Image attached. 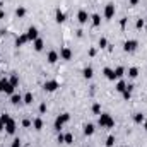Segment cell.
Masks as SVG:
<instances>
[{
  "label": "cell",
  "mask_w": 147,
  "mask_h": 147,
  "mask_svg": "<svg viewBox=\"0 0 147 147\" xmlns=\"http://www.w3.org/2000/svg\"><path fill=\"white\" fill-rule=\"evenodd\" d=\"M33 46H34V50H36V51H41V50H43V46H45V43H43V39H41V38H38V39H34V41H33Z\"/></svg>",
  "instance_id": "4fadbf2b"
},
{
  "label": "cell",
  "mask_w": 147,
  "mask_h": 147,
  "mask_svg": "<svg viewBox=\"0 0 147 147\" xmlns=\"http://www.w3.org/2000/svg\"><path fill=\"white\" fill-rule=\"evenodd\" d=\"M0 118H2V122H3V125H5V123H9V122H10V120H12V118H10V116H9V115H2V116H0Z\"/></svg>",
  "instance_id": "836d02e7"
},
{
  "label": "cell",
  "mask_w": 147,
  "mask_h": 147,
  "mask_svg": "<svg viewBox=\"0 0 147 147\" xmlns=\"http://www.w3.org/2000/svg\"><path fill=\"white\" fill-rule=\"evenodd\" d=\"M46 111V103H41L39 104V113H45Z\"/></svg>",
  "instance_id": "8d00e7d4"
},
{
  "label": "cell",
  "mask_w": 147,
  "mask_h": 147,
  "mask_svg": "<svg viewBox=\"0 0 147 147\" xmlns=\"http://www.w3.org/2000/svg\"><path fill=\"white\" fill-rule=\"evenodd\" d=\"M77 19H79V22L80 24H86L91 17H89V14L86 12V10H79V14H77Z\"/></svg>",
  "instance_id": "ba28073f"
},
{
  "label": "cell",
  "mask_w": 147,
  "mask_h": 147,
  "mask_svg": "<svg viewBox=\"0 0 147 147\" xmlns=\"http://www.w3.org/2000/svg\"><path fill=\"white\" fill-rule=\"evenodd\" d=\"M15 15H17V17H24V15H26V9H24V7H17V9H15Z\"/></svg>",
  "instance_id": "cb8c5ba5"
},
{
  "label": "cell",
  "mask_w": 147,
  "mask_h": 147,
  "mask_svg": "<svg viewBox=\"0 0 147 147\" xmlns=\"http://www.w3.org/2000/svg\"><path fill=\"white\" fill-rule=\"evenodd\" d=\"M74 142V135L72 134H65V144H72Z\"/></svg>",
  "instance_id": "1f68e13d"
},
{
  "label": "cell",
  "mask_w": 147,
  "mask_h": 147,
  "mask_svg": "<svg viewBox=\"0 0 147 147\" xmlns=\"http://www.w3.org/2000/svg\"><path fill=\"white\" fill-rule=\"evenodd\" d=\"M57 140H58L60 144H65V135H63V134H58V137H57Z\"/></svg>",
  "instance_id": "e575fe53"
},
{
  "label": "cell",
  "mask_w": 147,
  "mask_h": 147,
  "mask_svg": "<svg viewBox=\"0 0 147 147\" xmlns=\"http://www.w3.org/2000/svg\"><path fill=\"white\" fill-rule=\"evenodd\" d=\"M146 33H147V26H146Z\"/></svg>",
  "instance_id": "bcb514c9"
},
{
  "label": "cell",
  "mask_w": 147,
  "mask_h": 147,
  "mask_svg": "<svg viewBox=\"0 0 147 147\" xmlns=\"http://www.w3.org/2000/svg\"><path fill=\"white\" fill-rule=\"evenodd\" d=\"M134 122H135V123H142V122H144V115H142V113H135V115H134Z\"/></svg>",
  "instance_id": "484cf974"
},
{
  "label": "cell",
  "mask_w": 147,
  "mask_h": 147,
  "mask_svg": "<svg viewBox=\"0 0 147 147\" xmlns=\"http://www.w3.org/2000/svg\"><path fill=\"white\" fill-rule=\"evenodd\" d=\"M29 39H27V34H19L17 38H15V46H22V45H26Z\"/></svg>",
  "instance_id": "9c48e42d"
},
{
  "label": "cell",
  "mask_w": 147,
  "mask_h": 147,
  "mask_svg": "<svg viewBox=\"0 0 147 147\" xmlns=\"http://www.w3.org/2000/svg\"><path fill=\"white\" fill-rule=\"evenodd\" d=\"M22 101H24L26 104H31V103H33V94H31V92H26V96L22 98Z\"/></svg>",
  "instance_id": "d4e9b609"
},
{
  "label": "cell",
  "mask_w": 147,
  "mask_h": 147,
  "mask_svg": "<svg viewBox=\"0 0 147 147\" xmlns=\"http://www.w3.org/2000/svg\"><path fill=\"white\" fill-rule=\"evenodd\" d=\"M70 120V115L69 113H62V115H58L57 116V120H55V130H62V127H63V123H67Z\"/></svg>",
  "instance_id": "3957f363"
},
{
  "label": "cell",
  "mask_w": 147,
  "mask_h": 147,
  "mask_svg": "<svg viewBox=\"0 0 147 147\" xmlns=\"http://www.w3.org/2000/svg\"><path fill=\"white\" fill-rule=\"evenodd\" d=\"M5 128V125H3V122H2V118H0V130H3Z\"/></svg>",
  "instance_id": "ee69618b"
},
{
  "label": "cell",
  "mask_w": 147,
  "mask_h": 147,
  "mask_svg": "<svg viewBox=\"0 0 147 147\" xmlns=\"http://www.w3.org/2000/svg\"><path fill=\"white\" fill-rule=\"evenodd\" d=\"M5 132L10 134V135L15 134V122H14V120H10L9 123H5Z\"/></svg>",
  "instance_id": "8fae6325"
},
{
  "label": "cell",
  "mask_w": 147,
  "mask_h": 147,
  "mask_svg": "<svg viewBox=\"0 0 147 147\" xmlns=\"http://www.w3.org/2000/svg\"><path fill=\"white\" fill-rule=\"evenodd\" d=\"M91 21H92L94 26H99V24H101V15H99V14H92V15H91Z\"/></svg>",
  "instance_id": "ffe728a7"
},
{
  "label": "cell",
  "mask_w": 147,
  "mask_h": 147,
  "mask_svg": "<svg viewBox=\"0 0 147 147\" xmlns=\"http://www.w3.org/2000/svg\"><path fill=\"white\" fill-rule=\"evenodd\" d=\"M123 74H125V69H123V67H116V69H115V75H116V79L123 77Z\"/></svg>",
  "instance_id": "603a6c76"
},
{
  "label": "cell",
  "mask_w": 147,
  "mask_h": 147,
  "mask_svg": "<svg viewBox=\"0 0 147 147\" xmlns=\"http://www.w3.org/2000/svg\"><path fill=\"white\" fill-rule=\"evenodd\" d=\"M94 55H96V48H91L89 50V57H94Z\"/></svg>",
  "instance_id": "ab89813d"
},
{
  "label": "cell",
  "mask_w": 147,
  "mask_h": 147,
  "mask_svg": "<svg viewBox=\"0 0 147 147\" xmlns=\"http://www.w3.org/2000/svg\"><path fill=\"white\" fill-rule=\"evenodd\" d=\"M58 87H60V84H58L57 80H46L45 86H43V89H45L46 92H55Z\"/></svg>",
  "instance_id": "5b68a950"
},
{
  "label": "cell",
  "mask_w": 147,
  "mask_h": 147,
  "mask_svg": "<svg viewBox=\"0 0 147 147\" xmlns=\"http://www.w3.org/2000/svg\"><path fill=\"white\" fill-rule=\"evenodd\" d=\"M98 123H99L101 128H113V127H115V120H113L111 115H108V113H101Z\"/></svg>",
  "instance_id": "6da1fadb"
},
{
  "label": "cell",
  "mask_w": 147,
  "mask_h": 147,
  "mask_svg": "<svg viewBox=\"0 0 147 147\" xmlns=\"http://www.w3.org/2000/svg\"><path fill=\"white\" fill-rule=\"evenodd\" d=\"M46 58H48V62H50V63H55V62L58 60V53H57V51H50Z\"/></svg>",
  "instance_id": "e0dca14e"
},
{
  "label": "cell",
  "mask_w": 147,
  "mask_h": 147,
  "mask_svg": "<svg viewBox=\"0 0 147 147\" xmlns=\"http://www.w3.org/2000/svg\"><path fill=\"white\" fill-rule=\"evenodd\" d=\"M10 147H21V140H19V139H14V140H12V146Z\"/></svg>",
  "instance_id": "d590c367"
},
{
  "label": "cell",
  "mask_w": 147,
  "mask_h": 147,
  "mask_svg": "<svg viewBox=\"0 0 147 147\" xmlns=\"http://www.w3.org/2000/svg\"><path fill=\"white\" fill-rule=\"evenodd\" d=\"M92 113H94V115H101V104L94 103V104H92Z\"/></svg>",
  "instance_id": "4316f807"
},
{
  "label": "cell",
  "mask_w": 147,
  "mask_h": 147,
  "mask_svg": "<svg viewBox=\"0 0 147 147\" xmlns=\"http://www.w3.org/2000/svg\"><path fill=\"white\" fill-rule=\"evenodd\" d=\"M82 75H84V79H92V75H94L92 67H86V69L82 70Z\"/></svg>",
  "instance_id": "5bb4252c"
},
{
  "label": "cell",
  "mask_w": 147,
  "mask_h": 147,
  "mask_svg": "<svg viewBox=\"0 0 147 147\" xmlns=\"http://www.w3.org/2000/svg\"><path fill=\"white\" fill-rule=\"evenodd\" d=\"M21 101H22V96H21V94H12V96H10V103H12V104H19Z\"/></svg>",
  "instance_id": "d6986e66"
},
{
  "label": "cell",
  "mask_w": 147,
  "mask_h": 147,
  "mask_svg": "<svg viewBox=\"0 0 147 147\" xmlns=\"http://www.w3.org/2000/svg\"><path fill=\"white\" fill-rule=\"evenodd\" d=\"M14 86L9 82V79H0V92H5V94H14Z\"/></svg>",
  "instance_id": "7a4b0ae2"
},
{
  "label": "cell",
  "mask_w": 147,
  "mask_h": 147,
  "mask_svg": "<svg viewBox=\"0 0 147 147\" xmlns=\"http://www.w3.org/2000/svg\"><path fill=\"white\" fill-rule=\"evenodd\" d=\"M144 128L147 130V122H144Z\"/></svg>",
  "instance_id": "f6af8a7d"
},
{
  "label": "cell",
  "mask_w": 147,
  "mask_h": 147,
  "mask_svg": "<svg viewBox=\"0 0 147 147\" xmlns=\"http://www.w3.org/2000/svg\"><path fill=\"white\" fill-rule=\"evenodd\" d=\"M55 21H57V22H63V21H65V12H62L60 9H57V12H55Z\"/></svg>",
  "instance_id": "9a60e30c"
},
{
  "label": "cell",
  "mask_w": 147,
  "mask_h": 147,
  "mask_svg": "<svg viewBox=\"0 0 147 147\" xmlns=\"http://www.w3.org/2000/svg\"><path fill=\"white\" fill-rule=\"evenodd\" d=\"M135 27H137V29H142V27H146V21H144V19H137V22H135Z\"/></svg>",
  "instance_id": "83f0119b"
},
{
  "label": "cell",
  "mask_w": 147,
  "mask_h": 147,
  "mask_svg": "<svg viewBox=\"0 0 147 147\" xmlns=\"http://www.w3.org/2000/svg\"><path fill=\"white\" fill-rule=\"evenodd\" d=\"M122 94H123V99H130V98H132V92H130V91H127V89H125Z\"/></svg>",
  "instance_id": "d6a6232c"
},
{
  "label": "cell",
  "mask_w": 147,
  "mask_h": 147,
  "mask_svg": "<svg viewBox=\"0 0 147 147\" xmlns=\"http://www.w3.org/2000/svg\"><path fill=\"white\" fill-rule=\"evenodd\" d=\"M82 34H84V31H82V29H79V31H77V38H82Z\"/></svg>",
  "instance_id": "60d3db41"
},
{
  "label": "cell",
  "mask_w": 147,
  "mask_h": 147,
  "mask_svg": "<svg viewBox=\"0 0 147 147\" xmlns=\"http://www.w3.org/2000/svg\"><path fill=\"white\" fill-rule=\"evenodd\" d=\"M113 146H115V137L110 135V137L106 139V147H113Z\"/></svg>",
  "instance_id": "f546056e"
},
{
  "label": "cell",
  "mask_w": 147,
  "mask_h": 147,
  "mask_svg": "<svg viewBox=\"0 0 147 147\" xmlns=\"http://www.w3.org/2000/svg\"><path fill=\"white\" fill-rule=\"evenodd\" d=\"M127 91H130V92H132V91H134V86H132V84H128V86H127Z\"/></svg>",
  "instance_id": "7bdbcfd3"
},
{
  "label": "cell",
  "mask_w": 147,
  "mask_h": 147,
  "mask_svg": "<svg viewBox=\"0 0 147 147\" xmlns=\"http://www.w3.org/2000/svg\"><path fill=\"white\" fill-rule=\"evenodd\" d=\"M26 34H27V39H29V41H34V39H38V34H39V33H38V27L31 26Z\"/></svg>",
  "instance_id": "8992f818"
},
{
  "label": "cell",
  "mask_w": 147,
  "mask_h": 147,
  "mask_svg": "<svg viewBox=\"0 0 147 147\" xmlns=\"http://www.w3.org/2000/svg\"><path fill=\"white\" fill-rule=\"evenodd\" d=\"M137 75H139V69H137V67H130V69H128V77L135 79Z\"/></svg>",
  "instance_id": "44dd1931"
},
{
  "label": "cell",
  "mask_w": 147,
  "mask_h": 147,
  "mask_svg": "<svg viewBox=\"0 0 147 147\" xmlns=\"http://www.w3.org/2000/svg\"><path fill=\"white\" fill-rule=\"evenodd\" d=\"M60 58H63V60H70V58H72V50H70V48H62V51H60Z\"/></svg>",
  "instance_id": "30bf717a"
},
{
  "label": "cell",
  "mask_w": 147,
  "mask_h": 147,
  "mask_svg": "<svg viewBox=\"0 0 147 147\" xmlns=\"http://www.w3.org/2000/svg\"><path fill=\"white\" fill-rule=\"evenodd\" d=\"M115 89H116L118 92H123V91L127 89V82H125V80H120V82L116 84V87H115Z\"/></svg>",
  "instance_id": "7402d4cb"
},
{
  "label": "cell",
  "mask_w": 147,
  "mask_h": 147,
  "mask_svg": "<svg viewBox=\"0 0 147 147\" xmlns=\"http://www.w3.org/2000/svg\"><path fill=\"white\" fill-rule=\"evenodd\" d=\"M99 48H108V39L106 38H99Z\"/></svg>",
  "instance_id": "4dcf8cb0"
},
{
  "label": "cell",
  "mask_w": 147,
  "mask_h": 147,
  "mask_svg": "<svg viewBox=\"0 0 147 147\" xmlns=\"http://www.w3.org/2000/svg\"><path fill=\"white\" fill-rule=\"evenodd\" d=\"M115 15V5L113 3H108L106 7H104V17L106 19H111Z\"/></svg>",
  "instance_id": "52a82bcc"
},
{
  "label": "cell",
  "mask_w": 147,
  "mask_h": 147,
  "mask_svg": "<svg viewBox=\"0 0 147 147\" xmlns=\"http://www.w3.org/2000/svg\"><path fill=\"white\" fill-rule=\"evenodd\" d=\"M137 46H139V43H137L135 39H127L125 45H123V50H125L127 53H132V51L137 50Z\"/></svg>",
  "instance_id": "277c9868"
},
{
  "label": "cell",
  "mask_w": 147,
  "mask_h": 147,
  "mask_svg": "<svg viewBox=\"0 0 147 147\" xmlns=\"http://www.w3.org/2000/svg\"><path fill=\"white\" fill-rule=\"evenodd\" d=\"M9 82H10V84H12V86H14V87H15V86H17V84H19V77H17V75H15V74H14V75H12V77H10V79H9Z\"/></svg>",
  "instance_id": "f1b7e54d"
},
{
  "label": "cell",
  "mask_w": 147,
  "mask_h": 147,
  "mask_svg": "<svg viewBox=\"0 0 147 147\" xmlns=\"http://www.w3.org/2000/svg\"><path fill=\"white\" fill-rule=\"evenodd\" d=\"M103 74H104V75H106V79H110V80H115V79H116V75H115V70H113V69H108V67H106V69L103 70Z\"/></svg>",
  "instance_id": "7c38bea8"
},
{
  "label": "cell",
  "mask_w": 147,
  "mask_h": 147,
  "mask_svg": "<svg viewBox=\"0 0 147 147\" xmlns=\"http://www.w3.org/2000/svg\"><path fill=\"white\" fill-rule=\"evenodd\" d=\"M128 3H130V5H137V3H139V0H128Z\"/></svg>",
  "instance_id": "b9f144b4"
},
{
  "label": "cell",
  "mask_w": 147,
  "mask_h": 147,
  "mask_svg": "<svg viewBox=\"0 0 147 147\" xmlns=\"http://www.w3.org/2000/svg\"><path fill=\"white\" fill-rule=\"evenodd\" d=\"M22 127H26V128H27V127H31V120H27V118H26V120H22Z\"/></svg>",
  "instance_id": "74e56055"
},
{
  "label": "cell",
  "mask_w": 147,
  "mask_h": 147,
  "mask_svg": "<svg viewBox=\"0 0 147 147\" xmlns=\"http://www.w3.org/2000/svg\"><path fill=\"white\" fill-rule=\"evenodd\" d=\"M33 127H34V130H41L43 128V120L41 118H34L33 120Z\"/></svg>",
  "instance_id": "ac0fdd59"
},
{
  "label": "cell",
  "mask_w": 147,
  "mask_h": 147,
  "mask_svg": "<svg viewBox=\"0 0 147 147\" xmlns=\"http://www.w3.org/2000/svg\"><path fill=\"white\" fill-rule=\"evenodd\" d=\"M94 130H96V128H94L92 123H86V125H84V134H86V135H92Z\"/></svg>",
  "instance_id": "2e32d148"
},
{
  "label": "cell",
  "mask_w": 147,
  "mask_h": 147,
  "mask_svg": "<svg viewBox=\"0 0 147 147\" xmlns=\"http://www.w3.org/2000/svg\"><path fill=\"white\" fill-rule=\"evenodd\" d=\"M120 26H122V27H125V26H127V17H123V19L120 21Z\"/></svg>",
  "instance_id": "f35d334b"
}]
</instances>
